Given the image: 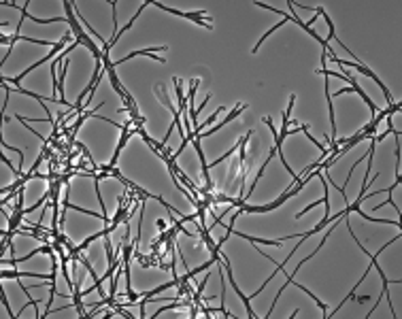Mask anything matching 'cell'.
<instances>
[{"instance_id":"1","label":"cell","mask_w":402,"mask_h":319,"mask_svg":"<svg viewBox=\"0 0 402 319\" xmlns=\"http://www.w3.org/2000/svg\"><path fill=\"white\" fill-rule=\"evenodd\" d=\"M226 270H228V279H230V283H232V289H234L236 296L245 302V309H247V317H251V319H253V317H255V313H253V309H251V304H249V296H245V294L241 292V289H238L236 279H232V268H230V264H226Z\"/></svg>"},{"instance_id":"2","label":"cell","mask_w":402,"mask_h":319,"mask_svg":"<svg viewBox=\"0 0 402 319\" xmlns=\"http://www.w3.org/2000/svg\"><path fill=\"white\" fill-rule=\"evenodd\" d=\"M243 109H245V104H238V107L234 109V111H232V113H228V115H226V119H224V121H221V124H217V126H215V128H211V130H207V132H205V134H202V136H211V134H215V132H217V130H219V128H224L226 124H230V121H232V119H234V117H238V115H241V113H243Z\"/></svg>"},{"instance_id":"3","label":"cell","mask_w":402,"mask_h":319,"mask_svg":"<svg viewBox=\"0 0 402 319\" xmlns=\"http://www.w3.org/2000/svg\"><path fill=\"white\" fill-rule=\"evenodd\" d=\"M15 117H17V119H19V121H21V124H26V128H28V130H32V126H28V119H24V117H21V115H15ZM34 134H37V136L40 138V141H43V145H45V147H47V143H51V138H45V136H40V134H38V132H34Z\"/></svg>"}]
</instances>
